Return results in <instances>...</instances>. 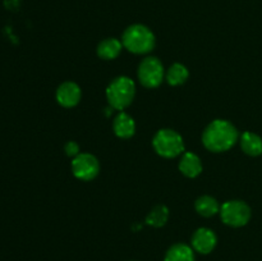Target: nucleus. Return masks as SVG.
<instances>
[{"instance_id":"obj_13","label":"nucleus","mask_w":262,"mask_h":261,"mask_svg":"<svg viewBox=\"0 0 262 261\" xmlns=\"http://www.w3.org/2000/svg\"><path fill=\"white\" fill-rule=\"evenodd\" d=\"M194 209L199 212L201 216L210 217L214 216L215 214L220 211V205L217 202L216 199H214L212 196L209 194H204V196L199 197L194 202Z\"/></svg>"},{"instance_id":"obj_6","label":"nucleus","mask_w":262,"mask_h":261,"mask_svg":"<svg viewBox=\"0 0 262 261\" xmlns=\"http://www.w3.org/2000/svg\"><path fill=\"white\" fill-rule=\"evenodd\" d=\"M137 74L142 86L155 89L164 79V66L156 56H147L140 63Z\"/></svg>"},{"instance_id":"obj_4","label":"nucleus","mask_w":262,"mask_h":261,"mask_svg":"<svg viewBox=\"0 0 262 261\" xmlns=\"http://www.w3.org/2000/svg\"><path fill=\"white\" fill-rule=\"evenodd\" d=\"M152 146L159 155L166 159L176 158L184 151V141L182 136L169 128L156 132L152 138Z\"/></svg>"},{"instance_id":"obj_1","label":"nucleus","mask_w":262,"mask_h":261,"mask_svg":"<svg viewBox=\"0 0 262 261\" xmlns=\"http://www.w3.org/2000/svg\"><path fill=\"white\" fill-rule=\"evenodd\" d=\"M237 141L238 130L229 120H212L202 133V143L212 153H224L230 150Z\"/></svg>"},{"instance_id":"obj_14","label":"nucleus","mask_w":262,"mask_h":261,"mask_svg":"<svg viewBox=\"0 0 262 261\" xmlns=\"http://www.w3.org/2000/svg\"><path fill=\"white\" fill-rule=\"evenodd\" d=\"M241 147L250 156L261 155L262 138L253 132H245L241 136Z\"/></svg>"},{"instance_id":"obj_3","label":"nucleus","mask_w":262,"mask_h":261,"mask_svg":"<svg viewBox=\"0 0 262 261\" xmlns=\"http://www.w3.org/2000/svg\"><path fill=\"white\" fill-rule=\"evenodd\" d=\"M136 95V83L129 77H118L110 82L106 89V99L110 106L117 110H124L132 104Z\"/></svg>"},{"instance_id":"obj_17","label":"nucleus","mask_w":262,"mask_h":261,"mask_svg":"<svg viewBox=\"0 0 262 261\" xmlns=\"http://www.w3.org/2000/svg\"><path fill=\"white\" fill-rule=\"evenodd\" d=\"M169 219V209L165 205H156L146 216V223L151 227L160 228L166 224Z\"/></svg>"},{"instance_id":"obj_9","label":"nucleus","mask_w":262,"mask_h":261,"mask_svg":"<svg viewBox=\"0 0 262 261\" xmlns=\"http://www.w3.org/2000/svg\"><path fill=\"white\" fill-rule=\"evenodd\" d=\"M216 234L214 233V230L209 229V228H199L193 233V237H192V247H193V250H196L200 253H204V255L211 252L215 246H216Z\"/></svg>"},{"instance_id":"obj_10","label":"nucleus","mask_w":262,"mask_h":261,"mask_svg":"<svg viewBox=\"0 0 262 261\" xmlns=\"http://www.w3.org/2000/svg\"><path fill=\"white\" fill-rule=\"evenodd\" d=\"M113 130L119 138H130L136 133L135 119L129 114L120 112L113 122Z\"/></svg>"},{"instance_id":"obj_2","label":"nucleus","mask_w":262,"mask_h":261,"mask_svg":"<svg viewBox=\"0 0 262 261\" xmlns=\"http://www.w3.org/2000/svg\"><path fill=\"white\" fill-rule=\"evenodd\" d=\"M155 35L145 25L129 26L122 36V44L128 51L133 54H147L155 48Z\"/></svg>"},{"instance_id":"obj_18","label":"nucleus","mask_w":262,"mask_h":261,"mask_svg":"<svg viewBox=\"0 0 262 261\" xmlns=\"http://www.w3.org/2000/svg\"><path fill=\"white\" fill-rule=\"evenodd\" d=\"M64 151H66V154L68 156H72V158H76L79 153V145L77 142H74V141H69V142H67L66 147H64Z\"/></svg>"},{"instance_id":"obj_16","label":"nucleus","mask_w":262,"mask_h":261,"mask_svg":"<svg viewBox=\"0 0 262 261\" xmlns=\"http://www.w3.org/2000/svg\"><path fill=\"white\" fill-rule=\"evenodd\" d=\"M188 69L181 63H174L166 72V81L170 86H181L188 79Z\"/></svg>"},{"instance_id":"obj_8","label":"nucleus","mask_w":262,"mask_h":261,"mask_svg":"<svg viewBox=\"0 0 262 261\" xmlns=\"http://www.w3.org/2000/svg\"><path fill=\"white\" fill-rule=\"evenodd\" d=\"M81 87L76 82H63L56 90V101L63 107H73L81 101Z\"/></svg>"},{"instance_id":"obj_5","label":"nucleus","mask_w":262,"mask_h":261,"mask_svg":"<svg viewBox=\"0 0 262 261\" xmlns=\"http://www.w3.org/2000/svg\"><path fill=\"white\" fill-rule=\"evenodd\" d=\"M222 220L229 227L239 228L247 224L251 219V207L241 200H230L220 206Z\"/></svg>"},{"instance_id":"obj_12","label":"nucleus","mask_w":262,"mask_h":261,"mask_svg":"<svg viewBox=\"0 0 262 261\" xmlns=\"http://www.w3.org/2000/svg\"><path fill=\"white\" fill-rule=\"evenodd\" d=\"M122 48V41L115 37H107L97 45V55L105 60H113L119 56Z\"/></svg>"},{"instance_id":"obj_7","label":"nucleus","mask_w":262,"mask_h":261,"mask_svg":"<svg viewBox=\"0 0 262 261\" xmlns=\"http://www.w3.org/2000/svg\"><path fill=\"white\" fill-rule=\"evenodd\" d=\"M100 171V163L92 154L81 153L73 158L72 161V173L79 181L89 182L97 177Z\"/></svg>"},{"instance_id":"obj_15","label":"nucleus","mask_w":262,"mask_h":261,"mask_svg":"<svg viewBox=\"0 0 262 261\" xmlns=\"http://www.w3.org/2000/svg\"><path fill=\"white\" fill-rule=\"evenodd\" d=\"M164 261H194L193 250L184 243H177L169 248Z\"/></svg>"},{"instance_id":"obj_11","label":"nucleus","mask_w":262,"mask_h":261,"mask_svg":"<svg viewBox=\"0 0 262 261\" xmlns=\"http://www.w3.org/2000/svg\"><path fill=\"white\" fill-rule=\"evenodd\" d=\"M179 170L188 178H196L202 171L201 159L193 153H184L179 161Z\"/></svg>"}]
</instances>
